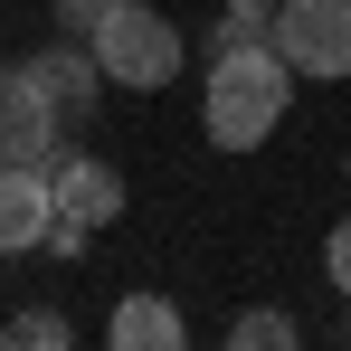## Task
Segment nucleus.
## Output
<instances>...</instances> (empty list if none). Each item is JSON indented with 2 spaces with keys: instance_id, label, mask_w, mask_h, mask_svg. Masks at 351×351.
I'll use <instances>...</instances> for the list:
<instances>
[{
  "instance_id": "3",
  "label": "nucleus",
  "mask_w": 351,
  "mask_h": 351,
  "mask_svg": "<svg viewBox=\"0 0 351 351\" xmlns=\"http://www.w3.org/2000/svg\"><path fill=\"white\" fill-rule=\"evenodd\" d=\"M66 105L48 95V76L19 58V66H0V171L10 162H38V171H58V152H66Z\"/></svg>"
},
{
  "instance_id": "14",
  "label": "nucleus",
  "mask_w": 351,
  "mask_h": 351,
  "mask_svg": "<svg viewBox=\"0 0 351 351\" xmlns=\"http://www.w3.org/2000/svg\"><path fill=\"white\" fill-rule=\"evenodd\" d=\"M342 342H351V294H342Z\"/></svg>"
},
{
  "instance_id": "13",
  "label": "nucleus",
  "mask_w": 351,
  "mask_h": 351,
  "mask_svg": "<svg viewBox=\"0 0 351 351\" xmlns=\"http://www.w3.org/2000/svg\"><path fill=\"white\" fill-rule=\"evenodd\" d=\"M228 10H247V19H276V0H228Z\"/></svg>"
},
{
  "instance_id": "8",
  "label": "nucleus",
  "mask_w": 351,
  "mask_h": 351,
  "mask_svg": "<svg viewBox=\"0 0 351 351\" xmlns=\"http://www.w3.org/2000/svg\"><path fill=\"white\" fill-rule=\"evenodd\" d=\"M38 76H48V95L66 105V123H86L95 114V86H105V66H95V48H38Z\"/></svg>"
},
{
  "instance_id": "2",
  "label": "nucleus",
  "mask_w": 351,
  "mask_h": 351,
  "mask_svg": "<svg viewBox=\"0 0 351 351\" xmlns=\"http://www.w3.org/2000/svg\"><path fill=\"white\" fill-rule=\"evenodd\" d=\"M86 48H95V66H105V86H133V95H152V86L180 76V29L152 10V0L105 10V19L86 29Z\"/></svg>"
},
{
  "instance_id": "5",
  "label": "nucleus",
  "mask_w": 351,
  "mask_h": 351,
  "mask_svg": "<svg viewBox=\"0 0 351 351\" xmlns=\"http://www.w3.org/2000/svg\"><path fill=\"white\" fill-rule=\"evenodd\" d=\"M48 228H58V180L38 171V162H10L0 171V256L48 247Z\"/></svg>"
},
{
  "instance_id": "15",
  "label": "nucleus",
  "mask_w": 351,
  "mask_h": 351,
  "mask_svg": "<svg viewBox=\"0 0 351 351\" xmlns=\"http://www.w3.org/2000/svg\"><path fill=\"white\" fill-rule=\"evenodd\" d=\"M342 180H351V162H342Z\"/></svg>"
},
{
  "instance_id": "1",
  "label": "nucleus",
  "mask_w": 351,
  "mask_h": 351,
  "mask_svg": "<svg viewBox=\"0 0 351 351\" xmlns=\"http://www.w3.org/2000/svg\"><path fill=\"white\" fill-rule=\"evenodd\" d=\"M294 105V66L276 58V38H237V48H209V76H199V123L219 152H256Z\"/></svg>"
},
{
  "instance_id": "11",
  "label": "nucleus",
  "mask_w": 351,
  "mask_h": 351,
  "mask_svg": "<svg viewBox=\"0 0 351 351\" xmlns=\"http://www.w3.org/2000/svg\"><path fill=\"white\" fill-rule=\"evenodd\" d=\"M323 276H332V294H351V219H332V237H323Z\"/></svg>"
},
{
  "instance_id": "9",
  "label": "nucleus",
  "mask_w": 351,
  "mask_h": 351,
  "mask_svg": "<svg viewBox=\"0 0 351 351\" xmlns=\"http://www.w3.org/2000/svg\"><path fill=\"white\" fill-rule=\"evenodd\" d=\"M228 342H237V351H294V342H304V323L276 313V304H247V313L228 323Z\"/></svg>"
},
{
  "instance_id": "7",
  "label": "nucleus",
  "mask_w": 351,
  "mask_h": 351,
  "mask_svg": "<svg viewBox=\"0 0 351 351\" xmlns=\"http://www.w3.org/2000/svg\"><path fill=\"white\" fill-rule=\"evenodd\" d=\"M105 342H114V351H180L190 323H180L171 294H123L114 313H105Z\"/></svg>"
},
{
  "instance_id": "12",
  "label": "nucleus",
  "mask_w": 351,
  "mask_h": 351,
  "mask_svg": "<svg viewBox=\"0 0 351 351\" xmlns=\"http://www.w3.org/2000/svg\"><path fill=\"white\" fill-rule=\"evenodd\" d=\"M105 10H123V0H58V19H66V29H76V38H86V29H95Z\"/></svg>"
},
{
  "instance_id": "6",
  "label": "nucleus",
  "mask_w": 351,
  "mask_h": 351,
  "mask_svg": "<svg viewBox=\"0 0 351 351\" xmlns=\"http://www.w3.org/2000/svg\"><path fill=\"white\" fill-rule=\"evenodd\" d=\"M58 209L66 219H86V228H114L123 219V171L114 162H95V152H58Z\"/></svg>"
},
{
  "instance_id": "4",
  "label": "nucleus",
  "mask_w": 351,
  "mask_h": 351,
  "mask_svg": "<svg viewBox=\"0 0 351 351\" xmlns=\"http://www.w3.org/2000/svg\"><path fill=\"white\" fill-rule=\"evenodd\" d=\"M266 38H276V58H285L294 76L342 86L351 76V0H276Z\"/></svg>"
},
{
  "instance_id": "10",
  "label": "nucleus",
  "mask_w": 351,
  "mask_h": 351,
  "mask_svg": "<svg viewBox=\"0 0 351 351\" xmlns=\"http://www.w3.org/2000/svg\"><path fill=\"white\" fill-rule=\"evenodd\" d=\"M0 342H19V351H66V342H76V323H66L58 304H29V313L0 323Z\"/></svg>"
}]
</instances>
